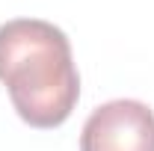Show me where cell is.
Masks as SVG:
<instances>
[{
	"label": "cell",
	"instance_id": "obj_1",
	"mask_svg": "<svg viewBox=\"0 0 154 151\" xmlns=\"http://www.w3.org/2000/svg\"><path fill=\"white\" fill-rule=\"evenodd\" d=\"M0 83L30 128H59L80 98V74L68 36L42 18L0 24Z\"/></svg>",
	"mask_w": 154,
	"mask_h": 151
},
{
	"label": "cell",
	"instance_id": "obj_2",
	"mask_svg": "<svg viewBox=\"0 0 154 151\" xmlns=\"http://www.w3.org/2000/svg\"><path fill=\"white\" fill-rule=\"evenodd\" d=\"M80 151H154V113L134 98L107 101L86 119Z\"/></svg>",
	"mask_w": 154,
	"mask_h": 151
}]
</instances>
